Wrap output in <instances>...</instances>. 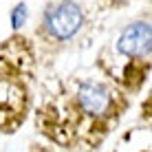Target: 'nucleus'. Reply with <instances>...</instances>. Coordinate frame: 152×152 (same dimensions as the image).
<instances>
[{"label": "nucleus", "instance_id": "20e7f679", "mask_svg": "<svg viewBox=\"0 0 152 152\" xmlns=\"http://www.w3.org/2000/svg\"><path fill=\"white\" fill-rule=\"evenodd\" d=\"M84 22H86V15H84L82 4H77V2H51L42 11L38 33L46 42L64 44V42L73 40L80 33Z\"/></svg>", "mask_w": 152, "mask_h": 152}, {"label": "nucleus", "instance_id": "423d86ee", "mask_svg": "<svg viewBox=\"0 0 152 152\" xmlns=\"http://www.w3.org/2000/svg\"><path fill=\"white\" fill-rule=\"evenodd\" d=\"M31 152H55V150H51V148H33Z\"/></svg>", "mask_w": 152, "mask_h": 152}, {"label": "nucleus", "instance_id": "f257e3e1", "mask_svg": "<svg viewBox=\"0 0 152 152\" xmlns=\"http://www.w3.org/2000/svg\"><path fill=\"white\" fill-rule=\"evenodd\" d=\"M128 106V95L108 80H69L42 99L35 110V126L55 145L95 150Z\"/></svg>", "mask_w": 152, "mask_h": 152}, {"label": "nucleus", "instance_id": "39448f33", "mask_svg": "<svg viewBox=\"0 0 152 152\" xmlns=\"http://www.w3.org/2000/svg\"><path fill=\"white\" fill-rule=\"evenodd\" d=\"M24 18H27V4H15V9H13V13H11L13 29H18L20 24L24 22Z\"/></svg>", "mask_w": 152, "mask_h": 152}, {"label": "nucleus", "instance_id": "f03ea898", "mask_svg": "<svg viewBox=\"0 0 152 152\" xmlns=\"http://www.w3.org/2000/svg\"><path fill=\"white\" fill-rule=\"evenodd\" d=\"M33 49L27 40L13 35L0 46V128L13 132L24 121L31 99Z\"/></svg>", "mask_w": 152, "mask_h": 152}, {"label": "nucleus", "instance_id": "7ed1b4c3", "mask_svg": "<svg viewBox=\"0 0 152 152\" xmlns=\"http://www.w3.org/2000/svg\"><path fill=\"white\" fill-rule=\"evenodd\" d=\"M152 31L148 20H137L121 29L108 49L110 60H99L108 82L124 93H137L150 73Z\"/></svg>", "mask_w": 152, "mask_h": 152}]
</instances>
